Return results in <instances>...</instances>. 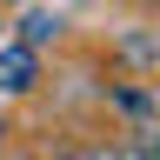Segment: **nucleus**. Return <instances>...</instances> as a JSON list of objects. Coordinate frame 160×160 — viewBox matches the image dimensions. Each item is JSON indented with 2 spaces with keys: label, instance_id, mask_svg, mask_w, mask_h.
I'll list each match as a JSON object with an SVG mask.
<instances>
[{
  "label": "nucleus",
  "instance_id": "nucleus-1",
  "mask_svg": "<svg viewBox=\"0 0 160 160\" xmlns=\"http://www.w3.org/2000/svg\"><path fill=\"white\" fill-rule=\"evenodd\" d=\"M33 80H40V53L27 40L0 47V93H33Z\"/></svg>",
  "mask_w": 160,
  "mask_h": 160
},
{
  "label": "nucleus",
  "instance_id": "nucleus-2",
  "mask_svg": "<svg viewBox=\"0 0 160 160\" xmlns=\"http://www.w3.org/2000/svg\"><path fill=\"white\" fill-rule=\"evenodd\" d=\"M53 27H60L53 13H27V47H47V40H53Z\"/></svg>",
  "mask_w": 160,
  "mask_h": 160
},
{
  "label": "nucleus",
  "instance_id": "nucleus-3",
  "mask_svg": "<svg viewBox=\"0 0 160 160\" xmlns=\"http://www.w3.org/2000/svg\"><path fill=\"white\" fill-rule=\"evenodd\" d=\"M100 160H160V140H140V147H113V153H100Z\"/></svg>",
  "mask_w": 160,
  "mask_h": 160
}]
</instances>
